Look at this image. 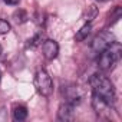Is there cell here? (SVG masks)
<instances>
[{"label":"cell","instance_id":"6","mask_svg":"<svg viewBox=\"0 0 122 122\" xmlns=\"http://www.w3.org/2000/svg\"><path fill=\"white\" fill-rule=\"evenodd\" d=\"M92 108L95 109V112L99 115V116H105V118H108L109 115H111V109H112V106L109 105V103H106L103 99H101L99 96H96V95H93L92 96Z\"/></svg>","mask_w":122,"mask_h":122},{"label":"cell","instance_id":"13","mask_svg":"<svg viewBox=\"0 0 122 122\" xmlns=\"http://www.w3.org/2000/svg\"><path fill=\"white\" fill-rule=\"evenodd\" d=\"M111 17H112V23H115V22L121 17V7H119V6H116V7H115V13H113V15H111Z\"/></svg>","mask_w":122,"mask_h":122},{"label":"cell","instance_id":"8","mask_svg":"<svg viewBox=\"0 0 122 122\" xmlns=\"http://www.w3.org/2000/svg\"><path fill=\"white\" fill-rule=\"evenodd\" d=\"M57 119L59 121H73L75 119V105L69 103V102H65L59 106V111H57Z\"/></svg>","mask_w":122,"mask_h":122},{"label":"cell","instance_id":"15","mask_svg":"<svg viewBox=\"0 0 122 122\" xmlns=\"http://www.w3.org/2000/svg\"><path fill=\"white\" fill-rule=\"evenodd\" d=\"M3 2H5L6 5H12V6H16V5H19V2H20V0H3Z\"/></svg>","mask_w":122,"mask_h":122},{"label":"cell","instance_id":"9","mask_svg":"<svg viewBox=\"0 0 122 122\" xmlns=\"http://www.w3.org/2000/svg\"><path fill=\"white\" fill-rule=\"evenodd\" d=\"M13 119L15 121H25L27 118V108L23 105H15L13 106Z\"/></svg>","mask_w":122,"mask_h":122},{"label":"cell","instance_id":"12","mask_svg":"<svg viewBox=\"0 0 122 122\" xmlns=\"http://www.w3.org/2000/svg\"><path fill=\"white\" fill-rule=\"evenodd\" d=\"M10 32V25L7 20L5 19H0V35H6Z\"/></svg>","mask_w":122,"mask_h":122},{"label":"cell","instance_id":"2","mask_svg":"<svg viewBox=\"0 0 122 122\" xmlns=\"http://www.w3.org/2000/svg\"><path fill=\"white\" fill-rule=\"evenodd\" d=\"M122 56V47L121 45L115 40L111 46H108L103 52L99 53V59H98V66L102 72H109L112 71L116 63L121 60Z\"/></svg>","mask_w":122,"mask_h":122},{"label":"cell","instance_id":"11","mask_svg":"<svg viewBox=\"0 0 122 122\" xmlns=\"http://www.w3.org/2000/svg\"><path fill=\"white\" fill-rule=\"evenodd\" d=\"M13 19H15V22L17 23V25H22V23H25V22H27V13L23 10V9H17L15 13H13Z\"/></svg>","mask_w":122,"mask_h":122},{"label":"cell","instance_id":"3","mask_svg":"<svg viewBox=\"0 0 122 122\" xmlns=\"http://www.w3.org/2000/svg\"><path fill=\"white\" fill-rule=\"evenodd\" d=\"M35 86L36 91L42 95V96H49L53 91V82L52 78L49 76V73L43 69L37 71L35 75Z\"/></svg>","mask_w":122,"mask_h":122},{"label":"cell","instance_id":"4","mask_svg":"<svg viewBox=\"0 0 122 122\" xmlns=\"http://www.w3.org/2000/svg\"><path fill=\"white\" fill-rule=\"evenodd\" d=\"M115 42V36L109 32V30H102L92 42V50L96 52L98 55L101 52H103L108 46H111Z\"/></svg>","mask_w":122,"mask_h":122},{"label":"cell","instance_id":"7","mask_svg":"<svg viewBox=\"0 0 122 122\" xmlns=\"http://www.w3.org/2000/svg\"><path fill=\"white\" fill-rule=\"evenodd\" d=\"M42 53H43V56H45L47 60H53V59L57 56V53H59V45H57L55 40L47 39V40H45L43 45H42Z\"/></svg>","mask_w":122,"mask_h":122},{"label":"cell","instance_id":"1","mask_svg":"<svg viewBox=\"0 0 122 122\" xmlns=\"http://www.w3.org/2000/svg\"><path fill=\"white\" fill-rule=\"evenodd\" d=\"M91 86L93 91V95L99 96L101 99H103L106 103H109L111 106H113L116 95H115V89L112 82L102 73H95L91 78Z\"/></svg>","mask_w":122,"mask_h":122},{"label":"cell","instance_id":"17","mask_svg":"<svg viewBox=\"0 0 122 122\" xmlns=\"http://www.w3.org/2000/svg\"><path fill=\"white\" fill-rule=\"evenodd\" d=\"M0 81H2V71H0Z\"/></svg>","mask_w":122,"mask_h":122},{"label":"cell","instance_id":"5","mask_svg":"<svg viewBox=\"0 0 122 122\" xmlns=\"http://www.w3.org/2000/svg\"><path fill=\"white\" fill-rule=\"evenodd\" d=\"M62 93H63V96L66 99L65 102H69L72 105H78L81 102V99H82V92L75 85H66V86H63L62 88Z\"/></svg>","mask_w":122,"mask_h":122},{"label":"cell","instance_id":"16","mask_svg":"<svg viewBox=\"0 0 122 122\" xmlns=\"http://www.w3.org/2000/svg\"><path fill=\"white\" fill-rule=\"evenodd\" d=\"M2 53H3V49H2V46H0V56H2Z\"/></svg>","mask_w":122,"mask_h":122},{"label":"cell","instance_id":"18","mask_svg":"<svg viewBox=\"0 0 122 122\" xmlns=\"http://www.w3.org/2000/svg\"><path fill=\"white\" fill-rule=\"evenodd\" d=\"M98 2H108V0H98Z\"/></svg>","mask_w":122,"mask_h":122},{"label":"cell","instance_id":"14","mask_svg":"<svg viewBox=\"0 0 122 122\" xmlns=\"http://www.w3.org/2000/svg\"><path fill=\"white\" fill-rule=\"evenodd\" d=\"M39 40H40V35H36L33 39H30V40H29V46H32V47L37 46V45H39Z\"/></svg>","mask_w":122,"mask_h":122},{"label":"cell","instance_id":"10","mask_svg":"<svg viewBox=\"0 0 122 122\" xmlns=\"http://www.w3.org/2000/svg\"><path fill=\"white\" fill-rule=\"evenodd\" d=\"M91 29H92V25L88 22V23H85L79 30H78V33L75 35V40L76 42H82V40H85L86 37H88V35L91 33Z\"/></svg>","mask_w":122,"mask_h":122}]
</instances>
